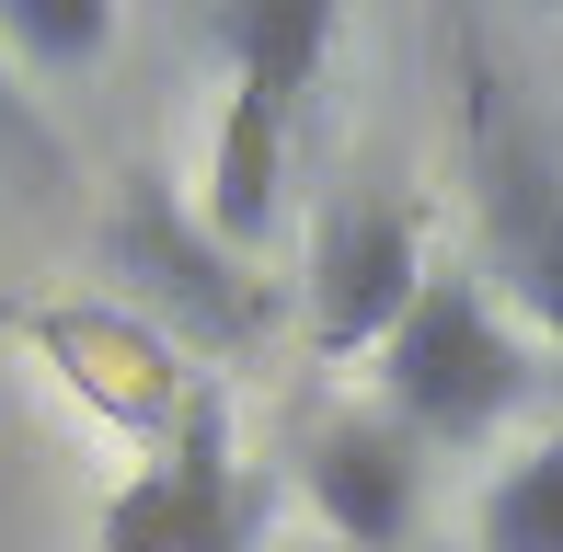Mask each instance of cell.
<instances>
[{"instance_id":"7c38bea8","label":"cell","mask_w":563,"mask_h":552,"mask_svg":"<svg viewBox=\"0 0 563 552\" xmlns=\"http://www.w3.org/2000/svg\"><path fill=\"white\" fill-rule=\"evenodd\" d=\"M0 173H23V185H58V139H46V115L23 104L12 69H0Z\"/></svg>"},{"instance_id":"8992f818","label":"cell","mask_w":563,"mask_h":552,"mask_svg":"<svg viewBox=\"0 0 563 552\" xmlns=\"http://www.w3.org/2000/svg\"><path fill=\"white\" fill-rule=\"evenodd\" d=\"M334 23H345V0H219L230 92H253V104H276V115L299 128L322 58H334Z\"/></svg>"},{"instance_id":"277c9868","label":"cell","mask_w":563,"mask_h":552,"mask_svg":"<svg viewBox=\"0 0 563 552\" xmlns=\"http://www.w3.org/2000/svg\"><path fill=\"white\" fill-rule=\"evenodd\" d=\"M104 242H115V265L139 276V299H150V311H173L185 334H208V345H242V334H253V288L230 276V242L162 185V173H126Z\"/></svg>"},{"instance_id":"3957f363","label":"cell","mask_w":563,"mask_h":552,"mask_svg":"<svg viewBox=\"0 0 563 552\" xmlns=\"http://www.w3.org/2000/svg\"><path fill=\"white\" fill-rule=\"evenodd\" d=\"M426 288V219L391 196H345L311 242V334L322 357H379Z\"/></svg>"},{"instance_id":"30bf717a","label":"cell","mask_w":563,"mask_h":552,"mask_svg":"<svg viewBox=\"0 0 563 552\" xmlns=\"http://www.w3.org/2000/svg\"><path fill=\"white\" fill-rule=\"evenodd\" d=\"M0 35L35 69H92L115 46V0H0Z\"/></svg>"},{"instance_id":"6da1fadb","label":"cell","mask_w":563,"mask_h":552,"mask_svg":"<svg viewBox=\"0 0 563 552\" xmlns=\"http://www.w3.org/2000/svg\"><path fill=\"white\" fill-rule=\"evenodd\" d=\"M518 404H529V345L495 322V299H483L472 276L426 265L415 311H402L391 345H379V415H391L415 449H472Z\"/></svg>"},{"instance_id":"52a82bcc","label":"cell","mask_w":563,"mask_h":552,"mask_svg":"<svg viewBox=\"0 0 563 552\" xmlns=\"http://www.w3.org/2000/svg\"><path fill=\"white\" fill-rule=\"evenodd\" d=\"M276 208H288V115L253 104V92H230L219 139H208V196H196V219L242 254V242L276 231Z\"/></svg>"},{"instance_id":"ba28073f","label":"cell","mask_w":563,"mask_h":552,"mask_svg":"<svg viewBox=\"0 0 563 552\" xmlns=\"http://www.w3.org/2000/svg\"><path fill=\"white\" fill-rule=\"evenodd\" d=\"M162 484H173V541L185 552H253V484H242V461H230V415L208 391L173 415Z\"/></svg>"},{"instance_id":"8fae6325","label":"cell","mask_w":563,"mask_h":552,"mask_svg":"<svg viewBox=\"0 0 563 552\" xmlns=\"http://www.w3.org/2000/svg\"><path fill=\"white\" fill-rule=\"evenodd\" d=\"M104 552H185V541H173V484H162V461L104 507Z\"/></svg>"},{"instance_id":"4fadbf2b","label":"cell","mask_w":563,"mask_h":552,"mask_svg":"<svg viewBox=\"0 0 563 552\" xmlns=\"http://www.w3.org/2000/svg\"><path fill=\"white\" fill-rule=\"evenodd\" d=\"M552 12H563V0H552Z\"/></svg>"},{"instance_id":"7a4b0ae2","label":"cell","mask_w":563,"mask_h":552,"mask_svg":"<svg viewBox=\"0 0 563 552\" xmlns=\"http://www.w3.org/2000/svg\"><path fill=\"white\" fill-rule=\"evenodd\" d=\"M472 196H483V254L506 299L563 345V150L518 115V92L472 58Z\"/></svg>"},{"instance_id":"5b68a950","label":"cell","mask_w":563,"mask_h":552,"mask_svg":"<svg viewBox=\"0 0 563 552\" xmlns=\"http://www.w3.org/2000/svg\"><path fill=\"white\" fill-rule=\"evenodd\" d=\"M299 484H311V518L345 552H402L415 518H426V461L391 415H334L299 449Z\"/></svg>"},{"instance_id":"9c48e42d","label":"cell","mask_w":563,"mask_h":552,"mask_svg":"<svg viewBox=\"0 0 563 552\" xmlns=\"http://www.w3.org/2000/svg\"><path fill=\"white\" fill-rule=\"evenodd\" d=\"M483 552H563V426L483 495Z\"/></svg>"}]
</instances>
